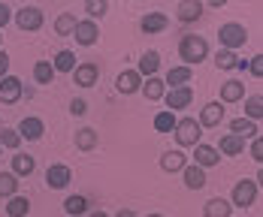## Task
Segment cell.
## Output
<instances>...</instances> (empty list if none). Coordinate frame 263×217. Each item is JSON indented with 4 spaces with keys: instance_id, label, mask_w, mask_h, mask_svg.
<instances>
[{
    "instance_id": "obj_27",
    "label": "cell",
    "mask_w": 263,
    "mask_h": 217,
    "mask_svg": "<svg viewBox=\"0 0 263 217\" xmlns=\"http://www.w3.org/2000/svg\"><path fill=\"white\" fill-rule=\"evenodd\" d=\"M33 169H36V160L30 154H18L15 151V157H12V175L15 178H27V175H33Z\"/></svg>"
},
{
    "instance_id": "obj_50",
    "label": "cell",
    "mask_w": 263,
    "mask_h": 217,
    "mask_svg": "<svg viewBox=\"0 0 263 217\" xmlns=\"http://www.w3.org/2000/svg\"><path fill=\"white\" fill-rule=\"evenodd\" d=\"M0 42H3V36H0Z\"/></svg>"
},
{
    "instance_id": "obj_22",
    "label": "cell",
    "mask_w": 263,
    "mask_h": 217,
    "mask_svg": "<svg viewBox=\"0 0 263 217\" xmlns=\"http://www.w3.org/2000/svg\"><path fill=\"white\" fill-rule=\"evenodd\" d=\"M239 100H245V84L239 79H227L224 84H221V100L218 103H239Z\"/></svg>"
},
{
    "instance_id": "obj_7",
    "label": "cell",
    "mask_w": 263,
    "mask_h": 217,
    "mask_svg": "<svg viewBox=\"0 0 263 217\" xmlns=\"http://www.w3.org/2000/svg\"><path fill=\"white\" fill-rule=\"evenodd\" d=\"M12 18H15L18 30H40V27L46 25V15H43V9H36V6H25V9H18Z\"/></svg>"
},
{
    "instance_id": "obj_44",
    "label": "cell",
    "mask_w": 263,
    "mask_h": 217,
    "mask_svg": "<svg viewBox=\"0 0 263 217\" xmlns=\"http://www.w3.org/2000/svg\"><path fill=\"white\" fill-rule=\"evenodd\" d=\"M230 0H209V6H215V9H221V6H227Z\"/></svg>"
},
{
    "instance_id": "obj_48",
    "label": "cell",
    "mask_w": 263,
    "mask_h": 217,
    "mask_svg": "<svg viewBox=\"0 0 263 217\" xmlns=\"http://www.w3.org/2000/svg\"><path fill=\"white\" fill-rule=\"evenodd\" d=\"M3 127H6V124H3V121H0V130H3Z\"/></svg>"
},
{
    "instance_id": "obj_49",
    "label": "cell",
    "mask_w": 263,
    "mask_h": 217,
    "mask_svg": "<svg viewBox=\"0 0 263 217\" xmlns=\"http://www.w3.org/2000/svg\"><path fill=\"white\" fill-rule=\"evenodd\" d=\"M0 157H3V148H0Z\"/></svg>"
},
{
    "instance_id": "obj_8",
    "label": "cell",
    "mask_w": 263,
    "mask_h": 217,
    "mask_svg": "<svg viewBox=\"0 0 263 217\" xmlns=\"http://www.w3.org/2000/svg\"><path fill=\"white\" fill-rule=\"evenodd\" d=\"M73 81L79 84V88H94L97 81H100V67L94 63V60H85V63H76V70L70 73Z\"/></svg>"
},
{
    "instance_id": "obj_30",
    "label": "cell",
    "mask_w": 263,
    "mask_h": 217,
    "mask_svg": "<svg viewBox=\"0 0 263 217\" xmlns=\"http://www.w3.org/2000/svg\"><path fill=\"white\" fill-rule=\"evenodd\" d=\"M52 67H54V73H73V70H76V54L70 52V49L58 52L52 57Z\"/></svg>"
},
{
    "instance_id": "obj_29",
    "label": "cell",
    "mask_w": 263,
    "mask_h": 217,
    "mask_svg": "<svg viewBox=\"0 0 263 217\" xmlns=\"http://www.w3.org/2000/svg\"><path fill=\"white\" fill-rule=\"evenodd\" d=\"M54 76H58V73H54L52 60H36V63H33V81H36V84H52Z\"/></svg>"
},
{
    "instance_id": "obj_2",
    "label": "cell",
    "mask_w": 263,
    "mask_h": 217,
    "mask_svg": "<svg viewBox=\"0 0 263 217\" xmlns=\"http://www.w3.org/2000/svg\"><path fill=\"white\" fill-rule=\"evenodd\" d=\"M173 136H176L179 148H194V145H200V136H203V127L197 124V118L184 115V118H176V127H173Z\"/></svg>"
},
{
    "instance_id": "obj_18",
    "label": "cell",
    "mask_w": 263,
    "mask_h": 217,
    "mask_svg": "<svg viewBox=\"0 0 263 217\" xmlns=\"http://www.w3.org/2000/svg\"><path fill=\"white\" fill-rule=\"evenodd\" d=\"M182 178H184V187L187 190H203L206 187V169H200L197 163H187V166H184Z\"/></svg>"
},
{
    "instance_id": "obj_26",
    "label": "cell",
    "mask_w": 263,
    "mask_h": 217,
    "mask_svg": "<svg viewBox=\"0 0 263 217\" xmlns=\"http://www.w3.org/2000/svg\"><path fill=\"white\" fill-rule=\"evenodd\" d=\"M160 70V54L158 52H145L139 57V67H136V73L142 76V79H148V76H158Z\"/></svg>"
},
{
    "instance_id": "obj_35",
    "label": "cell",
    "mask_w": 263,
    "mask_h": 217,
    "mask_svg": "<svg viewBox=\"0 0 263 217\" xmlns=\"http://www.w3.org/2000/svg\"><path fill=\"white\" fill-rule=\"evenodd\" d=\"M18 178L12 175V172H0V199H9V196H15L18 193Z\"/></svg>"
},
{
    "instance_id": "obj_43",
    "label": "cell",
    "mask_w": 263,
    "mask_h": 217,
    "mask_svg": "<svg viewBox=\"0 0 263 217\" xmlns=\"http://www.w3.org/2000/svg\"><path fill=\"white\" fill-rule=\"evenodd\" d=\"M3 76H9V54L0 49V79H3Z\"/></svg>"
},
{
    "instance_id": "obj_5",
    "label": "cell",
    "mask_w": 263,
    "mask_h": 217,
    "mask_svg": "<svg viewBox=\"0 0 263 217\" xmlns=\"http://www.w3.org/2000/svg\"><path fill=\"white\" fill-rule=\"evenodd\" d=\"M163 103H166V108L176 115L179 108H187L191 103H194V88H191V84H182V88H170V91L163 94Z\"/></svg>"
},
{
    "instance_id": "obj_20",
    "label": "cell",
    "mask_w": 263,
    "mask_h": 217,
    "mask_svg": "<svg viewBox=\"0 0 263 217\" xmlns=\"http://www.w3.org/2000/svg\"><path fill=\"white\" fill-rule=\"evenodd\" d=\"M191 79H194V70L182 63V67H170V70H166V79H163V84H166V91H170V88L191 84Z\"/></svg>"
},
{
    "instance_id": "obj_46",
    "label": "cell",
    "mask_w": 263,
    "mask_h": 217,
    "mask_svg": "<svg viewBox=\"0 0 263 217\" xmlns=\"http://www.w3.org/2000/svg\"><path fill=\"white\" fill-rule=\"evenodd\" d=\"M88 217H109V214H106V211H91Z\"/></svg>"
},
{
    "instance_id": "obj_12",
    "label": "cell",
    "mask_w": 263,
    "mask_h": 217,
    "mask_svg": "<svg viewBox=\"0 0 263 217\" xmlns=\"http://www.w3.org/2000/svg\"><path fill=\"white\" fill-rule=\"evenodd\" d=\"M73 36H76V42L79 46H94L97 42V36H100V27H97V21H91V18H79L76 21V30H73Z\"/></svg>"
},
{
    "instance_id": "obj_28",
    "label": "cell",
    "mask_w": 263,
    "mask_h": 217,
    "mask_svg": "<svg viewBox=\"0 0 263 217\" xmlns=\"http://www.w3.org/2000/svg\"><path fill=\"white\" fill-rule=\"evenodd\" d=\"M30 214V202H27V196H9L6 199V217H27Z\"/></svg>"
},
{
    "instance_id": "obj_37",
    "label": "cell",
    "mask_w": 263,
    "mask_h": 217,
    "mask_svg": "<svg viewBox=\"0 0 263 217\" xmlns=\"http://www.w3.org/2000/svg\"><path fill=\"white\" fill-rule=\"evenodd\" d=\"M173 127H176V115L170 108H160L158 115H155V130L158 133H173Z\"/></svg>"
},
{
    "instance_id": "obj_6",
    "label": "cell",
    "mask_w": 263,
    "mask_h": 217,
    "mask_svg": "<svg viewBox=\"0 0 263 217\" xmlns=\"http://www.w3.org/2000/svg\"><path fill=\"white\" fill-rule=\"evenodd\" d=\"M22 94H25V84H22L18 76H3V79H0V103H3V106L18 103Z\"/></svg>"
},
{
    "instance_id": "obj_10",
    "label": "cell",
    "mask_w": 263,
    "mask_h": 217,
    "mask_svg": "<svg viewBox=\"0 0 263 217\" xmlns=\"http://www.w3.org/2000/svg\"><path fill=\"white\" fill-rule=\"evenodd\" d=\"M18 136H22V142H36V139H43V133H46V124H43V118H36V115H27V118H22L18 121Z\"/></svg>"
},
{
    "instance_id": "obj_16",
    "label": "cell",
    "mask_w": 263,
    "mask_h": 217,
    "mask_svg": "<svg viewBox=\"0 0 263 217\" xmlns=\"http://www.w3.org/2000/svg\"><path fill=\"white\" fill-rule=\"evenodd\" d=\"M245 151V139L236 133H224L221 136V142H218V154H224V157H239Z\"/></svg>"
},
{
    "instance_id": "obj_17",
    "label": "cell",
    "mask_w": 263,
    "mask_h": 217,
    "mask_svg": "<svg viewBox=\"0 0 263 217\" xmlns=\"http://www.w3.org/2000/svg\"><path fill=\"white\" fill-rule=\"evenodd\" d=\"M139 94H142L148 103H158V100H163V94H166V84H163V79H158V76H148V79H142Z\"/></svg>"
},
{
    "instance_id": "obj_45",
    "label": "cell",
    "mask_w": 263,
    "mask_h": 217,
    "mask_svg": "<svg viewBox=\"0 0 263 217\" xmlns=\"http://www.w3.org/2000/svg\"><path fill=\"white\" fill-rule=\"evenodd\" d=\"M115 217H136V214H133L130 208H121V211H118V214H115Z\"/></svg>"
},
{
    "instance_id": "obj_39",
    "label": "cell",
    "mask_w": 263,
    "mask_h": 217,
    "mask_svg": "<svg viewBox=\"0 0 263 217\" xmlns=\"http://www.w3.org/2000/svg\"><path fill=\"white\" fill-rule=\"evenodd\" d=\"M245 70H251V76H254V79H260V76H263V54H254V57L245 63Z\"/></svg>"
},
{
    "instance_id": "obj_40",
    "label": "cell",
    "mask_w": 263,
    "mask_h": 217,
    "mask_svg": "<svg viewBox=\"0 0 263 217\" xmlns=\"http://www.w3.org/2000/svg\"><path fill=\"white\" fill-rule=\"evenodd\" d=\"M85 112H88V103H85V100H73V103H70V115H73V118H82V115H85Z\"/></svg>"
},
{
    "instance_id": "obj_31",
    "label": "cell",
    "mask_w": 263,
    "mask_h": 217,
    "mask_svg": "<svg viewBox=\"0 0 263 217\" xmlns=\"http://www.w3.org/2000/svg\"><path fill=\"white\" fill-rule=\"evenodd\" d=\"M215 67H218L221 73L236 70V67H239V54L230 52V49H218V54H215Z\"/></svg>"
},
{
    "instance_id": "obj_41",
    "label": "cell",
    "mask_w": 263,
    "mask_h": 217,
    "mask_svg": "<svg viewBox=\"0 0 263 217\" xmlns=\"http://www.w3.org/2000/svg\"><path fill=\"white\" fill-rule=\"evenodd\" d=\"M251 160H254V163L263 160V142H260V136H254V142H251Z\"/></svg>"
},
{
    "instance_id": "obj_13",
    "label": "cell",
    "mask_w": 263,
    "mask_h": 217,
    "mask_svg": "<svg viewBox=\"0 0 263 217\" xmlns=\"http://www.w3.org/2000/svg\"><path fill=\"white\" fill-rule=\"evenodd\" d=\"M221 121H224V103L212 100V103L200 108V118H197L200 127H221Z\"/></svg>"
},
{
    "instance_id": "obj_4",
    "label": "cell",
    "mask_w": 263,
    "mask_h": 217,
    "mask_svg": "<svg viewBox=\"0 0 263 217\" xmlns=\"http://www.w3.org/2000/svg\"><path fill=\"white\" fill-rule=\"evenodd\" d=\"M257 196H260V184L251 181V178H242V181H236V187L230 193V205L233 208H251L257 202Z\"/></svg>"
},
{
    "instance_id": "obj_9",
    "label": "cell",
    "mask_w": 263,
    "mask_h": 217,
    "mask_svg": "<svg viewBox=\"0 0 263 217\" xmlns=\"http://www.w3.org/2000/svg\"><path fill=\"white\" fill-rule=\"evenodd\" d=\"M70 181H73V169H70V166H64V163H52V166L46 169V184H49L52 190H64Z\"/></svg>"
},
{
    "instance_id": "obj_42",
    "label": "cell",
    "mask_w": 263,
    "mask_h": 217,
    "mask_svg": "<svg viewBox=\"0 0 263 217\" xmlns=\"http://www.w3.org/2000/svg\"><path fill=\"white\" fill-rule=\"evenodd\" d=\"M9 21H12V9H9L6 3H0V30L9 25Z\"/></svg>"
},
{
    "instance_id": "obj_19",
    "label": "cell",
    "mask_w": 263,
    "mask_h": 217,
    "mask_svg": "<svg viewBox=\"0 0 263 217\" xmlns=\"http://www.w3.org/2000/svg\"><path fill=\"white\" fill-rule=\"evenodd\" d=\"M184 166H187V154H184L182 148L160 154V169H163V172H182Z\"/></svg>"
},
{
    "instance_id": "obj_11",
    "label": "cell",
    "mask_w": 263,
    "mask_h": 217,
    "mask_svg": "<svg viewBox=\"0 0 263 217\" xmlns=\"http://www.w3.org/2000/svg\"><path fill=\"white\" fill-rule=\"evenodd\" d=\"M176 18H179L182 25H194V21H200V18H203V0H179V6H176Z\"/></svg>"
},
{
    "instance_id": "obj_14",
    "label": "cell",
    "mask_w": 263,
    "mask_h": 217,
    "mask_svg": "<svg viewBox=\"0 0 263 217\" xmlns=\"http://www.w3.org/2000/svg\"><path fill=\"white\" fill-rule=\"evenodd\" d=\"M115 88H118V94H124V97L139 94V88H142V76H139L136 70H124V73H118Z\"/></svg>"
},
{
    "instance_id": "obj_25",
    "label": "cell",
    "mask_w": 263,
    "mask_h": 217,
    "mask_svg": "<svg viewBox=\"0 0 263 217\" xmlns=\"http://www.w3.org/2000/svg\"><path fill=\"white\" fill-rule=\"evenodd\" d=\"M230 133L242 136V139H254V136H260V124L248 121V118H233L230 121Z\"/></svg>"
},
{
    "instance_id": "obj_3",
    "label": "cell",
    "mask_w": 263,
    "mask_h": 217,
    "mask_svg": "<svg viewBox=\"0 0 263 217\" xmlns=\"http://www.w3.org/2000/svg\"><path fill=\"white\" fill-rule=\"evenodd\" d=\"M218 42H221V49L239 52L248 42V30H245V25H239V21H227V25L218 27Z\"/></svg>"
},
{
    "instance_id": "obj_36",
    "label": "cell",
    "mask_w": 263,
    "mask_h": 217,
    "mask_svg": "<svg viewBox=\"0 0 263 217\" xmlns=\"http://www.w3.org/2000/svg\"><path fill=\"white\" fill-rule=\"evenodd\" d=\"M18 145H22V136L15 127H3L0 130V148H6V151H18Z\"/></svg>"
},
{
    "instance_id": "obj_47",
    "label": "cell",
    "mask_w": 263,
    "mask_h": 217,
    "mask_svg": "<svg viewBox=\"0 0 263 217\" xmlns=\"http://www.w3.org/2000/svg\"><path fill=\"white\" fill-rule=\"evenodd\" d=\"M145 217H163V214H145Z\"/></svg>"
},
{
    "instance_id": "obj_38",
    "label": "cell",
    "mask_w": 263,
    "mask_h": 217,
    "mask_svg": "<svg viewBox=\"0 0 263 217\" xmlns=\"http://www.w3.org/2000/svg\"><path fill=\"white\" fill-rule=\"evenodd\" d=\"M85 12H88L91 21L103 18L106 12H109V0H85Z\"/></svg>"
},
{
    "instance_id": "obj_23",
    "label": "cell",
    "mask_w": 263,
    "mask_h": 217,
    "mask_svg": "<svg viewBox=\"0 0 263 217\" xmlns=\"http://www.w3.org/2000/svg\"><path fill=\"white\" fill-rule=\"evenodd\" d=\"M203 214L206 217H233V205L224 196H212L209 202L203 205Z\"/></svg>"
},
{
    "instance_id": "obj_24",
    "label": "cell",
    "mask_w": 263,
    "mask_h": 217,
    "mask_svg": "<svg viewBox=\"0 0 263 217\" xmlns=\"http://www.w3.org/2000/svg\"><path fill=\"white\" fill-rule=\"evenodd\" d=\"M73 142H76L79 151H94V148L100 145V133H97L94 127H79L76 136H73Z\"/></svg>"
},
{
    "instance_id": "obj_21",
    "label": "cell",
    "mask_w": 263,
    "mask_h": 217,
    "mask_svg": "<svg viewBox=\"0 0 263 217\" xmlns=\"http://www.w3.org/2000/svg\"><path fill=\"white\" fill-rule=\"evenodd\" d=\"M170 27V18L163 15V12H145L142 18H139V30L142 33H160V30H166Z\"/></svg>"
},
{
    "instance_id": "obj_34",
    "label": "cell",
    "mask_w": 263,
    "mask_h": 217,
    "mask_svg": "<svg viewBox=\"0 0 263 217\" xmlns=\"http://www.w3.org/2000/svg\"><path fill=\"white\" fill-rule=\"evenodd\" d=\"M242 118H248V121H260L263 118V97L260 94L245 97V115H242Z\"/></svg>"
},
{
    "instance_id": "obj_1",
    "label": "cell",
    "mask_w": 263,
    "mask_h": 217,
    "mask_svg": "<svg viewBox=\"0 0 263 217\" xmlns=\"http://www.w3.org/2000/svg\"><path fill=\"white\" fill-rule=\"evenodd\" d=\"M179 57L184 60V67H197L200 60H206L209 57V42H206V36H197V33H184L182 39H179Z\"/></svg>"
},
{
    "instance_id": "obj_33",
    "label": "cell",
    "mask_w": 263,
    "mask_h": 217,
    "mask_svg": "<svg viewBox=\"0 0 263 217\" xmlns=\"http://www.w3.org/2000/svg\"><path fill=\"white\" fill-rule=\"evenodd\" d=\"M76 21H79L76 12H61V15L54 18V33H58V36H70V33L76 30Z\"/></svg>"
},
{
    "instance_id": "obj_32",
    "label": "cell",
    "mask_w": 263,
    "mask_h": 217,
    "mask_svg": "<svg viewBox=\"0 0 263 217\" xmlns=\"http://www.w3.org/2000/svg\"><path fill=\"white\" fill-rule=\"evenodd\" d=\"M64 211H67V217H82V214H88V199L85 196H67L64 199Z\"/></svg>"
},
{
    "instance_id": "obj_15",
    "label": "cell",
    "mask_w": 263,
    "mask_h": 217,
    "mask_svg": "<svg viewBox=\"0 0 263 217\" xmlns=\"http://www.w3.org/2000/svg\"><path fill=\"white\" fill-rule=\"evenodd\" d=\"M194 163L200 166V169H212V166H218L221 163V154H218V148H212V145H194Z\"/></svg>"
}]
</instances>
